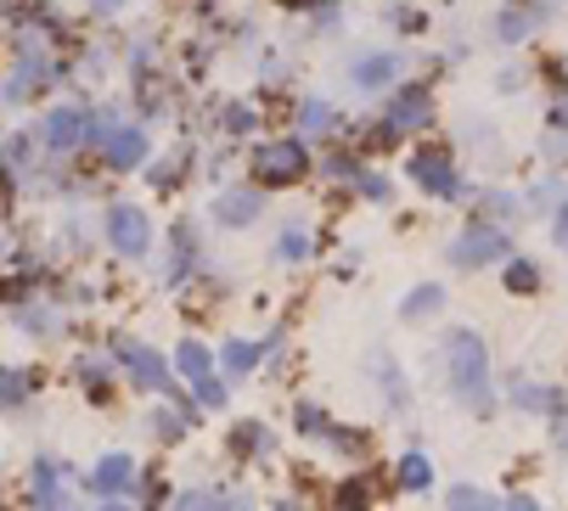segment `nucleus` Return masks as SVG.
Returning <instances> with one entry per match:
<instances>
[{"instance_id":"nucleus-11","label":"nucleus","mask_w":568,"mask_h":511,"mask_svg":"<svg viewBox=\"0 0 568 511\" xmlns=\"http://www.w3.org/2000/svg\"><path fill=\"white\" fill-rule=\"evenodd\" d=\"M551 7H529V0H507V7L496 12V40L501 45H524L535 29H546Z\"/></svg>"},{"instance_id":"nucleus-38","label":"nucleus","mask_w":568,"mask_h":511,"mask_svg":"<svg viewBox=\"0 0 568 511\" xmlns=\"http://www.w3.org/2000/svg\"><path fill=\"white\" fill-rule=\"evenodd\" d=\"M192 388H197V399H203L209 410H220V405H225V388H220L214 377H209V382H192Z\"/></svg>"},{"instance_id":"nucleus-1","label":"nucleus","mask_w":568,"mask_h":511,"mask_svg":"<svg viewBox=\"0 0 568 511\" xmlns=\"http://www.w3.org/2000/svg\"><path fill=\"white\" fill-rule=\"evenodd\" d=\"M445 371H450V388L456 399H467L478 416H490L496 399H490V355H484V337L456 326L445 331Z\"/></svg>"},{"instance_id":"nucleus-43","label":"nucleus","mask_w":568,"mask_h":511,"mask_svg":"<svg viewBox=\"0 0 568 511\" xmlns=\"http://www.w3.org/2000/svg\"><path fill=\"white\" fill-rule=\"evenodd\" d=\"M507 511H540V505H535L529 494H518V500H507Z\"/></svg>"},{"instance_id":"nucleus-9","label":"nucleus","mask_w":568,"mask_h":511,"mask_svg":"<svg viewBox=\"0 0 568 511\" xmlns=\"http://www.w3.org/2000/svg\"><path fill=\"white\" fill-rule=\"evenodd\" d=\"M344 130V113L327 102V96H304L293 108V135H310V141H338Z\"/></svg>"},{"instance_id":"nucleus-24","label":"nucleus","mask_w":568,"mask_h":511,"mask_svg":"<svg viewBox=\"0 0 568 511\" xmlns=\"http://www.w3.org/2000/svg\"><path fill=\"white\" fill-rule=\"evenodd\" d=\"M175 366H181V377H192V382H209V377H214V355H209L203 344H181Z\"/></svg>"},{"instance_id":"nucleus-4","label":"nucleus","mask_w":568,"mask_h":511,"mask_svg":"<svg viewBox=\"0 0 568 511\" xmlns=\"http://www.w3.org/2000/svg\"><path fill=\"white\" fill-rule=\"evenodd\" d=\"M310 175V146L304 135H276V141H260L254 146V186L276 192V186H293Z\"/></svg>"},{"instance_id":"nucleus-28","label":"nucleus","mask_w":568,"mask_h":511,"mask_svg":"<svg viewBox=\"0 0 568 511\" xmlns=\"http://www.w3.org/2000/svg\"><path fill=\"white\" fill-rule=\"evenodd\" d=\"M450 511H507V505H496L490 494H484V489H450Z\"/></svg>"},{"instance_id":"nucleus-42","label":"nucleus","mask_w":568,"mask_h":511,"mask_svg":"<svg viewBox=\"0 0 568 511\" xmlns=\"http://www.w3.org/2000/svg\"><path fill=\"white\" fill-rule=\"evenodd\" d=\"M91 12H97V18H119L124 0H91Z\"/></svg>"},{"instance_id":"nucleus-10","label":"nucleus","mask_w":568,"mask_h":511,"mask_svg":"<svg viewBox=\"0 0 568 511\" xmlns=\"http://www.w3.org/2000/svg\"><path fill=\"white\" fill-rule=\"evenodd\" d=\"M260 214H265V186H231V192H220V197H214V219H220L225 231L254 225Z\"/></svg>"},{"instance_id":"nucleus-6","label":"nucleus","mask_w":568,"mask_h":511,"mask_svg":"<svg viewBox=\"0 0 568 511\" xmlns=\"http://www.w3.org/2000/svg\"><path fill=\"white\" fill-rule=\"evenodd\" d=\"M102 236H108V247L119 253V259H146V253H152V219L135 203H108Z\"/></svg>"},{"instance_id":"nucleus-31","label":"nucleus","mask_w":568,"mask_h":511,"mask_svg":"<svg viewBox=\"0 0 568 511\" xmlns=\"http://www.w3.org/2000/svg\"><path fill=\"white\" fill-rule=\"evenodd\" d=\"M366 500H372V483H366V478H349V483L338 489V511H366Z\"/></svg>"},{"instance_id":"nucleus-13","label":"nucleus","mask_w":568,"mask_h":511,"mask_svg":"<svg viewBox=\"0 0 568 511\" xmlns=\"http://www.w3.org/2000/svg\"><path fill=\"white\" fill-rule=\"evenodd\" d=\"M130 478H135V461L113 450V456H102V461H97V472H91V494L119 500V494H130Z\"/></svg>"},{"instance_id":"nucleus-32","label":"nucleus","mask_w":568,"mask_h":511,"mask_svg":"<svg viewBox=\"0 0 568 511\" xmlns=\"http://www.w3.org/2000/svg\"><path fill=\"white\" fill-rule=\"evenodd\" d=\"M361 197H366V203H388V197H394L388 175H377V168H361Z\"/></svg>"},{"instance_id":"nucleus-27","label":"nucleus","mask_w":568,"mask_h":511,"mask_svg":"<svg viewBox=\"0 0 568 511\" xmlns=\"http://www.w3.org/2000/svg\"><path fill=\"white\" fill-rule=\"evenodd\" d=\"M186 163H192V152H175V157H164V163H152L146 175L158 181V192H175V186H181V175H186Z\"/></svg>"},{"instance_id":"nucleus-20","label":"nucleus","mask_w":568,"mask_h":511,"mask_svg":"<svg viewBox=\"0 0 568 511\" xmlns=\"http://www.w3.org/2000/svg\"><path fill=\"white\" fill-rule=\"evenodd\" d=\"M276 259H282V265H304V259H310V231H304V219H287V225L276 231Z\"/></svg>"},{"instance_id":"nucleus-25","label":"nucleus","mask_w":568,"mask_h":511,"mask_svg":"<svg viewBox=\"0 0 568 511\" xmlns=\"http://www.w3.org/2000/svg\"><path fill=\"white\" fill-rule=\"evenodd\" d=\"M478 208H484V214H501V219H518L524 197L507 192V186H484V192H478Z\"/></svg>"},{"instance_id":"nucleus-19","label":"nucleus","mask_w":568,"mask_h":511,"mask_svg":"<svg viewBox=\"0 0 568 511\" xmlns=\"http://www.w3.org/2000/svg\"><path fill=\"white\" fill-rule=\"evenodd\" d=\"M399 489H405V494H428V489H434V467H428L423 450H405V456H399Z\"/></svg>"},{"instance_id":"nucleus-44","label":"nucleus","mask_w":568,"mask_h":511,"mask_svg":"<svg viewBox=\"0 0 568 511\" xmlns=\"http://www.w3.org/2000/svg\"><path fill=\"white\" fill-rule=\"evenodd\" d=\"M97 511H130V505H119V500H108V505H97Z\"/></svg>"},{"instance_id":"nucleus-34","label":"nucleus","mask_w":568,"mask_h":511,"mask_svg":"<svg viewBox=\"0 0 568 511\" xmlns=\"http://www.w3.org/2000/svg\"><path fill=\"white\" fill-rule=\"evenodd\" d=\"M388 23L405 29V34H417V29H423V12H412V7H388Z\"/></svg>"},{"instance_id":"nucleus-21","label":"nucleus","mask_w":568,"mask_h":511,"mask_svg":"<svg viewBox=\"0 0 568 511\" xmlns=\"http://www.w3.org/2000/svg\"><path fill=\"white\" fill-rule=\"evenodd\" d=\"M220 130H225L231 141L254 135V130H260V108H254V102H225V113H220Z\"/></svg>"},{"instance_id":"nucleus-30","label":"nucleus","mask_w":568,"mask_h":511,"mask_svg":"<svg viewBox=\"0 0 568 511\" xmlns=\"http://www.w3.org/2000/svg\"><path fill=\"white\" fill-rule=\"evenodd\" d=\"M327 444H333L338 456H366V433H355V428H338V421H333V433H327Z\"/></svg>"},{"instance_id":"nucleus-35","label":"nucleus","mask_w":568,"mask_h":511,"mask_svg":"<svg viewBox=\"0 0 568 511\" xmlns=\"http://www.w3.org/2000/svg\"><path fill=\"white\" fill-rule=\"evenodd\" d=\"M551 242H557V247L568 253V197H562V203L551 208Z\"/></svg>"},{"instance_id":"nucleus-18","label":"nucleus","mask_w":568,"mask_h":511,"mask_svg":"<svg viewBox=\"0 0 568 511\" xmlns=\"http://www.w3.org/2000/svg\"><path fill=\"white\" fill-rule=\"evenodd\" d=\"M175 511H248V494H225V489H192L175 500Z\"/></svg>"},{"instance_id":"nucleus-29","label":"nucleus","mask_w":568,"mask_h":511,"mask_svg":"<svg viewBox=\"0 0 568 511\" xmlns=\"http://www.w3.org/2000/svg\"><path fill=\"white\" fill-rule=\"evenodd\" d=\"M298 433H321V439H327V433H333V416L321 410L315 399H304V405H298Z\"/></svg>"},{"instance_id":"nucleus-39","label":"nucleus","mask_w":568,"mask_h":511,"mask_svg":"<svg viewBox=\"0 0 568 511\" xmlns=\"http://www.w3.org/2000/svg\"><path fill=\"white\" fill-rule=\"evenodd\" d=\"M540 152H546L551 163H568V135H557V130H551V135L540 141Z\"/></svg>"},{"instance_id":"nucleus-14","label":"nucleus","mask_w":568,"mask_h":511,"mask_svg":"<svg viewBox=\"0 0 568 511\" xmlns=\"http://www.w3.org/2000/svg\"><path fill=\"white\" fill-rule=\"evenodd\" d=\"M124 366H130V377H135L141 388H170L164 355H152V349H141V344H124Z\"/></svg>"},{"instance_id":"nucleus-2","label":"nucleus","mask_w":568,"mask_h":511,"mask_svg":"<svg viewBox=\"0 0 568 511\" xmlns=\"http://www.w3.org/2000/svg\"><path fill=\"white\" fill-rule=\"evenodd\" d=\"M434 124V91L428 84H394V96L383 102V113L372 119V135L377 141H412Z\"/></svg>"},{"instance_id":"nucleus-7","label":"nucleus","mask_w":568,"mask_h":511,"mask_svg":"<svg viewBox=\"0 0 568 511\" xmlns=\"http://www.w3.org/2000/svg\"><path fill=\"white\" fill-rule=\"evenodd\" d=\"M91 130H97V113H91L85 102H62V108L45 113L40 141H45L51 152H73V146H85V141H91Z\"/></svg>"},{"instance_id":"nucleus-3","label":"nucleus","mask_w":568,"mask_h":511,"mask_svg":"<svg viewBox=\"0 0 568 511\" xmlns=\"http://www.w3.org/2000/svg\"><path fill=\"white\" fill-rule=\"evenodd\" d=\"M405 175H412L428 197H439V203H462V197H478V186L473 181H462V168H456V157L445 152V146H417L412 152V163H405Z\"/></svg>"},{"instance_id":"nucleus-36","label":"nucleus","mask_w":568,"mask_h":511,"mask_svg":"<svg viewBox=\"0 0 568 511\" xmlns=\"http://www.w3.org/2000/svg\"><path fill=\"white\" fill-rule=\"evenodd\" d=\"M152 433L175 444V439H181V416H164V410H158V416H152Z\"/></svg>"},{"instance_id":"nucleus-41","label":"nucleus","mask_w":568,"mask_h":511,"mask_svg":"<svg viewBox=\"0 0 568 511\" xmlns=\"http://www.w3.org/2000/svg\"><path fill=\"white\" fill-rule=\"evenodd\" d=\"M276 7H287V12H315V7H321V12H327L333 0H276Z\"/></svg>"},{"instance_id":"nucleus-5","label":"nucleus","mask_w":568,"mask_h":511,"mask_svg":"<svg viewBox=\"0 0 568 511\" xmlns=\"http://www.w3.org/2000/svg\"><path fill=\"white\" fill-rule=\"evenodd\" d=\"M501 259H513V236H507V225H496V219H473V225H462L456 242H450V265H456V270L501 265Z\"/></svg>"},{"instance_id":"nucleus-37","label":"nucleus","mask_w":568,"mask_h":511,"mask_svg":"<svg viewBox=\"0 0 568 511\" xmlns=\"http://www.w3.org/2000/svg\"><path fill=\"white\" fill-rule=\"evenodd\" d=\"M23 394H29V377H23V371H7V410H18Z\"/></svg>"},{"instance_id":"nucleus-12","label":"nucleus","mask_w":568,"mask_h":511,"mask_svg":"<svg viewBox=\"0 0 568 511\" xmlns=\"http://www.w3.org/2000/svg\"><path fill=\"white\" fill-rule=\"evenodd\" d=\"M399 68H405L399 51H361L349 62V79H355V91H388V84L399 79Z\"/></svg>"},{"instance_id":"nucleus-15","label":"nucleus","mask_w":568,"mask_h":511,"mask_svg":"<svg viewBox=\"0 0 568 511\" xmlns=\"http://www.w3.org/2000/svg\"><path fill=\"white\" fill-rule=\"evenodd\" d=\"M29 489H34V511H57L62 500V467L51 461V456H40L34 467H29Z\"/></svg>"},{"instance_id":"nucleus-17","label":"nucleus","mask_w":568,"mask_h":511,"mask_svg":"<svg viewBox=\"0 0 568 511\" xmlns=\"http://www.w3.org/2000/svg\"><path fill=\"white\" fill-rule=\"evenodd\" d=\"M271 344H276V337H231L220 360H225L231 377H242V371H254V366H260V355H265Z\"/></svg>"},{"instance_id":"nucleus-23","label":"nucleus","mask_w":568,"mask_h":511,"mask_svg":"<svg viewBox=\"0 0 568 511\" xmlns=\"http://www.w3.org/2000/svg\"><path fill=\"white\" fill-rule=\"evenodd\" d=\"M377 382H383V394H388V410H405V405H412V394H405V377H399V366L388 360V355H377Z\"/></svg>"},{"instance_id":"nucleus-33","label":"nucleus","mask_w":568,"mask_h":511,"mask_svg":"<svg viewBox=\"0 0 568 511\" xmlns=\"http://www.w3.org/2000/svg\"><path fill=\"white\" fill-rule=\"evenodd\" d=\"M152 57H158V40H146V34H141V40H130V68H135V73H146V62H152Z\"/></svg>"},{"instance_id":"nucleus-26","label":"nucleus","mask_w":568,"mask_h":511,"mask_svg":"<svg viewBox=\"0 0 568 511\" xmlns=\"http://www.w3.org/2000/svg\"><path fill=\"white\" fill-rule=\"evenodd\" d=\"M501 282H507V293H524V298H529V293H540V265L507 259V276H501Z\"/></svg>"},{"instance_id":"nucleus-16","label":"nucleus","mask_w":568,"mask_h":511,"mask_svg":"<svg viewBox=\"0 0 568 511\" xmlns=\"http://www.w3.org/2000/svg\"><path fill=\"white\" fill-rule=\"evenodd\" d=\"M445 309V287L439 282H423V287H412V293H405V304H399V320H434Z\"/></svg>"},{"instance_id":"nucleus-22","label":"nucleus","mask_w":568,"mask_h":511,"mask_svg":"<svg viewBox=\"0 0 568 511\" xmlns=\"http://www.w3.org/2000/svg\"><path fill=\"white\" fill-rule=\"evenodd\" d=\"M271 444H276V433L260 428V421H242V428L231 433V450H236V456H265Z\"/></svg>"},{"instance_id":"nucleus-8","label":"nucleus","mask_w":568,"mask_h":511,"mask_svg":"<svg viewBox=\"0 0 568 511\" xmlns=\"http://www.w3.org/2000/svg\"><path fill=\"white\" fill-rule=\"evenodd\" d=\"M97 152H102V163L113 168V175H130V168H141V163H146L152 135H146L141 124H119L113 135H102V141H97Z\"/></svg>"},{"instance_id":"nucleus-40","label":"nucleus","mask_w":568,"mask_h":511,"mask_svg":"<svg viewBox=\"0 0 568 511\" xmlns=\"http://www.w3.org/2000/svg\"><path fill=\"white\" fill-rule=\"evenodd\" d=\"M546 124H551V130H568V96L546 108Z\"/></svg>"}]
</instances>
